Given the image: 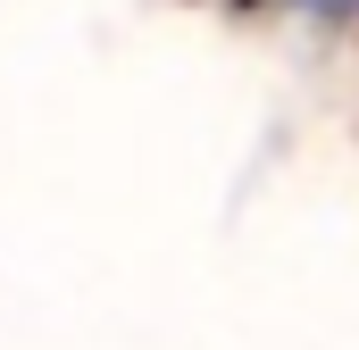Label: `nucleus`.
<instances>
[{
	"label": "nucleus",
	"instance_id": "1",
	"mask_svg": "<svg viewBox=\"0 0 359 350\" xmlns=\"http://www.w3.org/2000/svg\"><path fill=\"white\" fill-rule=\"evenodd\" d=\"M309 8H359V0H309Z\"/></svg>",
	"mask_w": 359,
	"mask_h": 350
}]
</instances>
